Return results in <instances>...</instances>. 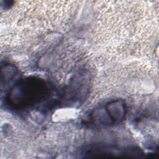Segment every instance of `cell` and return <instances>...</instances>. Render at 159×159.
<instances>
[{
    "mask_svg": "<svg viewBox=\"0 0 159 159\" xmlns=\"http://www.w3.org/2000/svg\"><path fill=\"white\" fill-rule=\"evenodd\" d=\"M41 87L42 84L38 80H27L14 87L12 91V99L17 104H29L39 96Z\"/></svg>",
    "mask_w": 159,
    "mask_h": 159,
    "instance_id": "obj_1",
    "label": "cell"
},
{
    "mask_svg": "<svg viewBox=\"0 0 159 159\" xmlns=\"http://www.w3.org/2000/svg\"><path fill=\"white\" fill-rule=\"evenodd\" d=\"M106 112L109 117V120L112 122L122 120L125 114V106L122 100H116L110 102L106 106Z\"/></svg>",
    "mask_w": 159,
    "mask_h": 159,
    "instance_id": "obj_2",
    "label": "cell"
}]
</instances>
